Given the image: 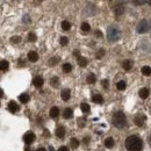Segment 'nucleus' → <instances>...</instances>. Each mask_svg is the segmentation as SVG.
Wrapping results in <instances>:
<instances>
[{
	"label": "nucleus",
	"instance_id": "f257e3e1",
	"mask_svg": "<svg viewBox=\"0 0 151 151\" xmlns=\"http://www.w3.org/2000/svg\"><path fill=\"white\" fill-rule=\"evenodd\" d=\"M142 147V139L136 135H132L126 139V148L129 151H141Z\"/></svg>",
	"mask_w": 151,
	"mask_h": 151
},
{
	"label": "nucleus",
	"instance_id": "f03ea898",
	"mask_svg": "<svg viewBox=\"0 0 151 151\" xmlns=\"http://www.w3.org/2000/svg\"><path fill=\"white\" fill-rule=\"evenodd\" d=\"M127 123V120H126V116L122 112H116L113 115V124L116 128H123Z\"/></svg>",
	"mask_w": 151,
	"mask_h": 151
},
{
	"label": "nucleus",
	"instance_id": "7ed1b4c3",
	"mask_svg": "<svg viewBox=\"0 0 151 151\" xmlns=\"http://www.w3.org/2000/svg\"><path fill=\"white\" fill-rule=\"evenodd\" d=\"M120 35H121V33H120V30H119L117 28H115V27H109V28H108L107 37H108V40H109L111 42L117 41V40L120 38Z\"/></svg>",
	"mask_w": 151,
	"mask_h": 151
},
{
	"label": "nucleus",
	"instance_id": "20e7f679",
	"mask_svg": "<svg viewBox=\"0 0 151 151\" xmlns=\"http://www.w3.org/2000/svg\"><path fill=\"white\" fill-rule=\"evenodd\" d=\"M149 29H150V22H149L148 20H142V21H139L138 24H137V27H136V30H137L138 34H144V33H147Z\"/></svg>",
	"mask_w": 151,
	"mask_h": 151
},
{
	"label": "nucleus",
	"instance_id": "39448f33",
	"mask_svg": "<svg viewBox=\"0 0 151 151\" xmlns=\"http://www.w3.org/2000/svg\"><path fill=\"white\" fill-rule=\"evenodd\" d=\"M23 141H24V143L26 144H32L34 141H35V134L32 132H28L24 134V136H23Z\"/></svg>",
	"mask_w": 151,
	"mask_h": 151
},
{
	"label": "nucleus",
	"instance_id": "423d86ee",
	"mask_svg": "<svg viewBox=\"0 0 151 151\" xmlns=\"http://www.w3.org/2000/svg\"><path fill=\"white\" fill-rule=\"evenodd\" d=\"M134 122H135V124H136V126L142 127V126L144 124V122H145V116H144V115H142V114H138V115H136V116H135Z\"/></svg>",
	"mask_w": 151,
	"mask_h": 151
},
{
	"label": "nucleus",
	"instance_id": "0eeeda50",
	"mask_svg": "<svg viewBox=\"0 0 151 151\" xmlns=\"http://www.w3.org/2000/svg\"><path fill=\"white\" fill-rule=\"evenodd\" d=\"M19 109H20L19 105L15 101H9V104H8V111L11 113H17Z\"/></svg>",
	"mask_w": 151,
	"mask_h": 151
},
{
	"label": "nucleus",
	"instance_id": "6e6552de",
	"mask_svg": "<svg viewBox=\"0 0 151 151\" xmlns=\"http://www.w3.org/2000/svg\"><path fill=\"white\" fill-rule=\"evenodd\" d=\"M33 84H34V86H35V87L40 88V87L43 85V78H42V77H40V76L35 77V78L33 79Z\"/></svg>",
	"mask_w": 151,
	"mask_h": 151
},
{
	"label": "nucleus",
	"instance_id": "1a4fd4ad",
	"mask_svg": "<svg viewBox=\"0 0 151 151\" xmlns=\"http://www.w3.org/2000/svg\"><path fill=\"white\" fill-rule=\"evenodd\" d=\"M60 96H62V99H63L64 101H68V100L70 99V96H71V92H70V90H68V88L63 90V91H62V93H60Z\"/></svg>",
	"mask_w": 151,
	"mask_h": 151
},
{
	"label": "nucleus",
	"instance_id": "9d476101",
	"mask_svg": "<svg viewBox=\"0 0 151 151\" xmlns=\"http://www.w3.org/2000/svg\"><path fill=\"white\" fill-rule=\"evenodd\" d=\"M150 94V91H149V88H142V90H139V96L142 98V99H147L148 96Z\"/></svg>",
	"mask_w": 151,
	"mask_h": 151
},
{
	"label": "nucleus",
	"instance_id": "9b49d317",
	"mask_svg": "<svg viewBox=\"0 0 151 151\" xmlns=\"http://www.w3.org/2000/svg\"><path fill=\"white\" fill-rule=\"evenodd\" d=\"M28 59H29L30 62H36L38 59L37 52H35V51H29V52H28Z\"/></svg>",
	"mask_w": 151,
	"mask_h": 151
},
{
	"label": "nucleus",
	"instance_id": "f8f14e48",
	"mask_svg": "<svg viewBox=\"0 0 151 151\" xmlns=\"http://www.w3.org/2000/svg\"><path fill=\"white\" fill-rule=\"evenodd\" d=\"M122 68H123L126 71H129V70L132 68V60H129V59L124 60V62L122 63Z\"/></svg>",
	"mask_w": 151,
	"mask_h": 151
},
{
	"label": "nucleus",
	"instance_id": "ddd939ff",
	"mask_svg": "<svg viewBox=\"0 0 151 151\" xmlns=\"http://www.w3.org/2000/svg\"><path fill=\"white\" fill-rule=\"evenodd\" d=\"M56 136L57 137H59V138H63L64 136H65V129H64V127H58L56 129Z\"/></svg>",
	"mask_w": 151,
	"mask_h": 151
},
{
	"label": "nucleus",
	"instance_id": "4468645a",
	"mask_svg": "<svg viewBox=\"0 0 151 151\" xmlns=\"http://www.w3.org/2000/svg\"><path fill=\"white\" fill-rule=\"evenodd\" d=\"M72 115H73V112H72L71 108H65V109H64V112H63L64 119H71Z\"/></svg>",
	"mask_w": 151,
	"mask_h": 151
},
{
	"label": "nucleus",
	"instance_id": "2eb2a0df",
	"mask_svg": "<svg viewBox=\"0 0 151 151\" xmlns=\"http://www.w3.org/2000/svg\"><path fill=\"white\" fill-rule=\"evenodd\" d=\"M50 116L52 117V119H56L57 116L59 115V109H58V107H52L51 109H50Z\"/></svg>",
	"mask_w": 151,
	"mask_h": 151
},
{
	"label": "nucleus",
	"instance_id": "dca6fc26",
	"mask_svg": "<svg viewBox=\"0 0 151 151\" xmlns=\"http://www.w3.org/2000/svg\"><path fill=\"white\" fill-rule=\"evenodd\" d=\"M92 100H93V102H95V104H102L104 102V98L100 94H94L92 96Z\"/></svg>",
	"mask_w": 151,
	"mask_h": 151
},
{
	"label": "nucleus",
	"instance_id": "f3484780",
	"mask_svg": "<svg viewBox=\"0 0 151 151\" xmlns=\"http://www.w3.org/2000/svg\"><path fill=\"white\" fill-rule=\"evenodd\" d=\"M8 68H9V64H8L7 60H1L0 62V70L1 71H7Z\"/></svg>",
	"mask_w": 151,
	"mask_h": 151
},
{
	"label": "nucleus",
	"instance_id": "a211bd4d",
	"mask_svg": "<svg viewBox=\"0 0 151 151\" xmlns=\"http://www.w3.org/2000/svg\"><path fill=\"white\" fill-rule=\"evenodd\" d=\"M78 64H79V66L84 68V66H86V65H87V59H86L85 57L79 56L78 57Z\"/></svg>",
	"mask_w": 151,
	"mask_h": 151
},
{
	"label": "nucleus",
	"instance_id": "6ab92c4d",
	"mask_svg": "<svg viewBox=\"0 0 151 151\" xmlns=\"http://www.w3.org/2000/svg\"><path fill=\"white\" fill-rule=\"evenodd\" d=\"M19 100L22 104H27V102L29 101V95L27 94V93H22V94L19 96Z\"/></svg>",
	"mask_w": 151,
	"mask_h": 151
},
{
	"label": "nucleus",
	"instance_id": "aec40b11",
	"mask_svg": "<svg viewBox=\"0 0 151 151\" xmlns=\"http://www.w3.org/2000/svg\"><path fill=\"white\" fill-rule=\"evenodd\" d=\"M126 81H123V80H120V81H117V84H116V88L119 90V91H123L124 88H126Z\"/></svg>",
	"mask_w": 151,
	"mask_h": 151
},
{
	"label": "nucleus",
	"instance_id": "412c9836",
	"mask_svg": "<svg viewBox=\"0 0 151 151\" xmlns=\"http://www.w3.org/2000/svg\"><path fill=\"white\" fill-rule=\"evenodd\" d=\"M105 145H106L107 148H113L114 147V139L112 138V137L106 138V139H105Z\"/></svg>",
	"mask_w": 151,
	"mask_h": 151
},
{
	"label": "nucleus",
	"instance_id": "4be33fe9",
	"mask_svg": "<svg viewBox=\"0 0 151 151\" xmlns=\"http://www.w3.org/2000/svg\"><path fill=\"white\" fill-rule=\"evenodd\" d=\"M80 28H81V30H83L84 33H88L90 29H91V27H90V24H88L87 22H83L81 26H80Z\"/></svg>",
	"mask_w": 151,
	"mask_h": 151
},
{
	"label": "nucleus",
	"instance_id": "5701e85b",
	"mask_svg": "<svg viewBox=\"0 0 151 151\" xmlns=\"http://www.w3.org/2000/svg\"><path fill=\"white\" fill-rule=\"evenodd\" d=\"M114 12H115L116 15H121V14L124 13V7H123V6H117V7H115Z\"/></svg>",
	"mask_w": 151,
	"mask_h": 151
},
{
	"label": "nucleus",
	"instance_id": "b1692460",
	"mask_svg": "<svg viewBox=\"0 0 151 151\" xmlns=\"http://www.w3.org/2000/svg\"><path fill=\"white\" fill-rule=\"evenodd\" d=\"M80 109H81L84 113H88V112H90V105L86 104V102H83V104L80 105Z\"/></svg>",
	"mask_w": 151,
	"mask_h": 151
},
{
	"label": "nucleus",
	"instance_id": "393cba45",
	"mask_svg": "<svg viewBox=\"0 0 151 151\" xmlns=\"http://www.w3.org/2000/svg\"><path fill=\"white\" fill-rule=\"evenodd\" d=\"M71 70H72V66H71V64H69V63H65V64L63 65V71H64L65 73H69V72H71Z\"/></svg>",
	"mask_w": 151,
	"mask_h": 151
},
{
	"label": "nucleus",
	"instance_id": "a878e982",
	"mask_svg": "<svg viewBox=\"0 0 151 151\" xmlns=\"http://www.w3.org/2000/svg\"><path fill=\"white\" fill-rule=\"evenodd\" d=\"M142 73L144 76H150L151 75V68L150 66H143L142 68Z\"/></svg>",
	"mask_w": 151,
	"mask_h": 151
},
{
	"label": "nucleus",
	"instance_id": "bb28decb",
	"mask_svg": "<svg viewBox=\"0 0 151 151\" xmlns=\"http://www.w3.org/2000/svg\"><path fill=\"white\" fill-rule=\"evenodd\" d=\"M62 28H63V30H69L71 28V23L69 21H63L62 22Z\"/></svg>",
	"mask_w": 151,
	"mask_h": 151
},
{
	"label": "nucleus",
	"instance_id": "cd10ccee",
	"mask_svg": "<svg viewBox=\"0 0 151 151\" xmlns=\"http://www.w3.org/2000/svg\"><path fill=\"white\" fill-rule=\"evenodd\" d=\"M70 144H71V147H72L73 149H77V148L79 147V141H78L77 138H71Z\"/></svg>",
	"mask_w": 151,
	"mask_h": 151
},
{
	"label": "nucleus",
	"instance_id": "c85d7f7f",
	"mask_svg": "<svg viewBox=\"0 0 151 151\" xmlns=\"http://www.w3.org/2000/svg\"><path fill=\"white\" fill-rule=\"evenodd\" d=\"M86 80H87L88 84H94L96 79H95V76L93 75V73H90V75L87 76V79H86Z\"/></svg>",
	"mask_w": 151,
	"mask_h": 151
},
{
	"label": "nucleus",
	"instance_id": "c756f323",
	"mask_svg": "<svg viewBox=\"0 0 151 151\" xmlns=\"http://www.w3.org/2000/svg\"><path fill=\"white\" fill-rule=\"evenodd\" d=\"M58 62H59V59L57 57H52L49 59V65H56Z\"/></svg>",
	"mask_w": 151,
	"mask_h": 151
},
{
	"label": "nucleus",
	"instance_id": "7c9ffc66",
	"mask_svg": "<svg viewBox=\"0 0 151 151\" xmlns=\"http://www.w3.org/2000/svg\"><path fill=\"white\" fill-rule=\"evenodd\" d=\"M36 35L34 34V33H29L28 34V41H30V42H35L36 41Z\"/></svg>",
	"mask_w": 151,
	"mask_h": 151
},
{
	"label": "nucleus",
	"instance_id": "2f4dec72",
	"mask_svg": "<svg viewBox=\"0 0 151 151\" xmlns=\"http://www.w3.org/2000/svg\"><path fill=\"white\" fill-rule=\"evenodd\" d=\"M104 55H105V50H104V49H100V50L96 52V55H95V56H96L98 59H100V58H102V57H104Z\"/></svg>",
	"mask_w": 151,
	"mask_h": 151
},
{
	"label": "nucleus",
	"instance_id": "473e14b6",
	"mask_svg": "<svg viewBox=\"0 0 151 151\" xmlns=\"http://www.w3.org/2000/svg\"><path fill=\"white\" fill-rule=\"evenodd\" d=\"M50 84H51L52 86H55V87H56L57 85H58V78H57V77H54V78H51V80H50Z\"/></svg>",
	"mask_w": 151,
	"mask_h": 151
},
{
	"label": "nucleus",
	"instance_id": "72a5a7b5",
	"mask_svg": "<svg viewBox=\"0 0 151 151\" xmlns=\"http://www.w3.org/2000/svg\"><path fill=\"white\" fill-rule=\"evenodd\" d=\"M68 43H69V40H68V37H62V38H60V44H62L63 47H65Z\"/></svg>",
	"mask_w": 151,
	"mask_h": 151
},
{
	"label": "nucleus",
	"instance_id": "f704fd0d",
	"mask_svg": "<svg viewBox=\"0 0 151 151\" xmlns=\"http://www.w3.org/2000/svg\"><path fill=\"white\" fill-rule=\"evenodd\" d=\"M101 84H102L104 88H108V86H109V83H108V80H107V79H104V80L101 81Z\"/></svg>",
	"mask_w": 151,
	"mask_h": 151
},
{
	"label": "nucleus",
	"instance_id": "c9c22d12",
	"mask_svg": "<svg viewBox=\"0 0 151 151\" xmlns=\"http://www.w3.org/2000/svg\"><path fill=\"white\" fill-rule=\"evenodd\" d=\"M20 41H21V38H20L19 36H14V37L11 38V42H12V43H19Z\"/></svg>",
	"mask_w": 151,
	"mask_h": 151
},
{
	"label": "nucleus",
	"instance_id": "e433bc0d",
	"mask_svg": "<svg viewBox=\"0 0 151 151\" xmlns=\"http://www.w3.org/2000/svg\"><path fill=\"white\" fill-rule=\"evenodd\" d=\"M134 2H135V5H143L147 2V0H134Z\"/></svg>",
	"mask_w": 151,
	"mask_h": 151
},
{
	"label": "nucleus",
	"instance_id": "4c0bfd02",
	"mask_svg": "<svg viewBox=\"0 0 151 151\" xmlns=\"http://www.w3.org/2000/svg\"><path fill=\"white\" fill-rule=\"evenodd\" d=\"M78 124H79L80 127H83V126L85 124V120H84V119H79V121H78Z\"/></svg>",
	"mask_w": 151,
	"mask_h": 151
},
{
	"label": "nucleus",
	"instance_id": "58836bf2",
	"mask_svg": "<svg viewBox=\"0 0 151 151\" xmlns=\"http://www.w3.org/2000/svg\"><path fill=\"white\" fill-rule=\"evenodd\" d=\"M58 151H69V148L63 145V147H60V148H59V150H58Z\"/></svg>",
	"mask_w": 151,
	"mask_h": 151
},
{
	"label": "nucleus",
	"instance_id": "ea45409f",
	"mask_svg": "<svg viewBox=\"0 0 151 151\" xmlns=\"http://www.w3.org/2000/svg\"><path fill=\"white\" fill-rule=\"evenodd\" d=\"M95 36H98V37H101V36H102L101 32H100V30H96V32H95Z\"/></svg>",
	"mask_w": 151,
	"mask_h": 151
},
{
	"label": "nucleus",
	"instance_id": "a19ab883",
	"mask_svg": "<svg viewBox=\"0 0 151 151\" xmlns=\"http://www.w3.org/2000/svg\"><path fill=\"white\" fill-rule=\"evenodd\" d=\"M88 141H90V138H88V137H85V138H84V143H85V144H86V143H88Z\"/></svg>",
	"mask_w": 151,
	"mask_h": 151
},
{
	"label": "nucleus",
	"instance_id": "79ce46f5",
	"mask_svg": "<svg viewBox=\"0 0 151 151\" xmlns=\"http://www.w3.org/2000/svg\"><path fill=\"white\" fill-rule=\"evenodd\" d=\"M73 55H75V56H77V57H79V51H77V50H75Z\"/></svg>",
	"mask_w": 151,
	"mask_h": 151
},
{
	"label": "nucleus",
	"instance_id": "37998d69",
	"mask_svg": "<svg viewBox=\"0 0 151 151\" xmlns=\"http://www.w3.org/2000/svg\"><path fill=\"white\" fill-rule=\"evenodd\" d=\"M36 151H45V149H44V148H38Z\"/></svg>",
	"mask_w": 151,
	"mask_h": 151
},
{
	"label": "nucleus",
	"instance_id": "c03bdc74",
	"mask_svg": "<svg viewBox=\"0 0 151 151\" xmlns=\"http://www.w3.org/2000/svg\"><path fill=\"white\" fill-rule=\"evenodd\" d=\"M2 95H4V92H2V90L0 88V96H2Z\"/></svg>",
	"mask_w": 151,
	"mask_h": 151
},
{
	"label": "nucleus",
	"instance_id": "a18cd8bd",
	"mask_svg": "<svg viewBox=\"0 0 151 151\" xmlns=\"http://www.w3.org/2000/svg\"><path fill=\"white\" fill-rule=\"evenodd\" d=\"M49 150H50V151H55V149H54L52 147H50V148H49Z\"/></svg>",
	"mask_w": 151,
	"mask_h": 151
},
{
	"label": "nucleus",
	"instance_id": "49530a36",
	"mask_svg": "<svg viewBox=\"0 0 151 151\" xmlns=\"http://www.w3.org/2000/svg\"><path fill=\"white\" fill-rule=\"evenodd\" d=\"M24 151H30V149H29V148H28V147H27V148H26V149H24Z\"/></svg>",
	"mask_w": 151,
	"mask_h": 151
},
{
	"label": "nucleus",
	"instance_id": "de8ad7c7",
	"mask_svg": "<svg viewBox=\"0 0 151 151\" xmlns=\"http://www.w3.org/2000/svg\"><path fill=\"white\" fill-rule=\"evenodd\" d=\"M150 144H151V137H150Z\"/></svg>",
	"mask_w": 151,
	"mask_h": 151
},
{
	"label": "nucleus",
	"instance_id": "09e8293b",
	"mask_svg": "<svg viewBox=\"0 0 151 151\" xmlns=\"http://www.w3.org/2000/svg\"><path fill=\"white\" fill-rule=\"evenodd\" d=\"M150 4H151V1H150Z\"/></svg>",
	"mask_w": 151,
	"mask_h": 151
}]
</instances>
